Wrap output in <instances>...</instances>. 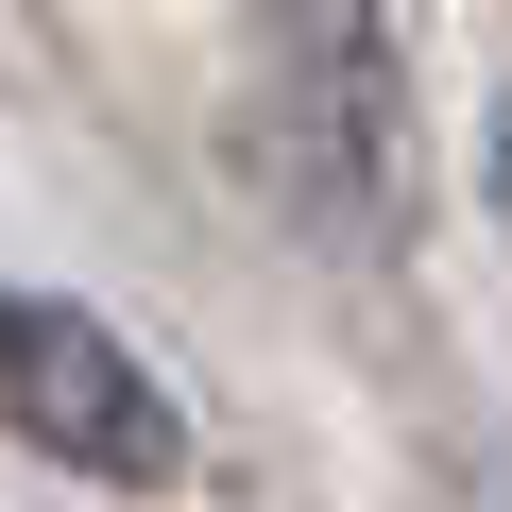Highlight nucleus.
<instances>
[{"label": "nucleus", "mask_w": 512, "mask_h": 512, "mask_svg": "<svg viewBox=\"0 0 512 512\" xmlns=\"http://www.w3.org/2000/svg\"><path fill=\"white\" fill-rule=\"evenodd\" d=\"M410 52H393V0H274L256 35V171L274 205L342 256L410 239Z\"/></svg>", "instance_id": "1"}, {"label": "nucleus", "mask_w": 512, "mask_h": 512, "mask_svg": "<svg viewBox=\"0 0 512 512\" xmlns=\"http://www.w3.org/2000/svg\"><path fill=\"white\" fill-rule=\"evenodd\" d=\"M0 427L52 444L69 478H171V461H188V427H171V393L137 376V342H103V325L52 308V291H0Z\"/></svg>", "instance_id": "2"}]
</instances>
